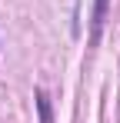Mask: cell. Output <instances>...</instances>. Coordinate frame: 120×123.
<instances>
[{"label":"cell","mask_w":120,"mask_h":123,"mask_svg":"<svg viewBox=\"0 0 120 123\" xmlns=\"http://www.w3.org/2000/svg\"><path fill=\"white\" fill-rule=\"evenodd\" d=\"M107 10H110V0H93V10H90V43L100 40L103 23H107Z\"/></svg>","instance_id":"1"},{"label":"cell","mask_w":120,"mask_h":123,"mask_svg":"<svg viewBox=\"0 0 120 123\" xmlns=\"http://www.w3.org/2000/svg\"><path fill=\"white\" fill-rule=\"evenodd\" d=\"M33 100H37V117H40V123H53V106H50V97H47L43 90H37V93H33Z\"/></svg>","instance_id":"2"}]
</instances>
